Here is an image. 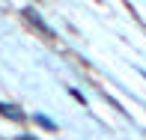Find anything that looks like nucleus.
Listing matches in <instances>:
<instances>
[{
  "instance_id": "f03ea898",
  "label": "nucleus",
  "mask_w": 146,
  "mask_h": 140,
  "mask_svg": "<svg viewBox=\"0 0 146 140\" xmlns=\"http://www.w3.org/2000/svg\"><path fill=\"white\" fill-rule=\"evenodd\" d=\"M0 113H6V116H12V119H24L21 113H18L15 107H9V104H0Z\"/></svg>"
},
{
  "instance_id": "f257e3e1",
  "label": "nucleus",
  "mask_w": 146,
  "mask_h": 140,
  "mask_svg": "<svg viewBox=\"0 0 146 140\" xmlns=\"http://www.w3.org/2000/svg\"><path fill=\"white\" fill-rule=\"evenodd\" d=\"M24 15H27V21H33V24H36V27L42 30V33H48V36H51V27H48L45 21H39V15H36L33 9H24Z\"/></svg>"
}]
</instances>
